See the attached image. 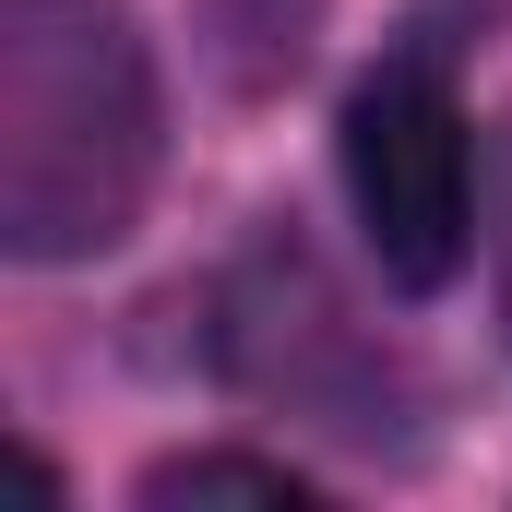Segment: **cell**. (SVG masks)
I'll list each match as a JSON object with an SVG mask.
<instances>
[{"label":"cell","instance_id":"obj_4","mask_svg":"<svg viewBox=\"0 0 512 512\" xmlns=\"http://www.w3.org/2000/svg\"><path fill=\"white\" fill-rule=\"evenodd\" d=\"M501 298H512V120H501Z\"/></svg>","mask_w":512,"mask_h":512},{"label":"cell","instance_id":"obj_3","mask_svg":"<svg viewBox=\"0 0 512 512\" xmlns=\"http://www.w3.org/2000/svg\"><path fill=\"white\" fill-rule=\"evenodd\" d=\"M143 501H274V512H298V501H310V477L251 465V453H191V465H155Z\"/></svg>","mask_w":512,"mask_h":512},{"label":"cell","instance_id":"obj_2","mask_svg":"<svg viewBox=\"0 0 512 512\" xmlns=\"http://www.w3.org/2000/svg\"><path fill=\"white\" fill-rule=\"evenodd\" d=\"M346 203L370 227V262L393 286H453L477 251V143L441 48H393L346 96Z\"/></svg>","mask_w":512,"mask_h":512},{"label":"cell","instance_id":"obj_1","mask_svg":"<svg viewBox=\"0 0 512 512\" xmlns=\"http://www.w3.org/2000/svg\"><path fill=\"white\" fill-rule=\"evenodd\" d=\"M155 155V60L120 0H0V239L24 262L131 239Z\"/></svg>","mask_w":512,"mask_h":512}]
</instances>
